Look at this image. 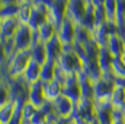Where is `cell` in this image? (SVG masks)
<instances>
[{
    "label": "cell",
    "instance_id": "obj_18",
    "mask_svg": "<svg viewBox=\"0 0 125 124\" xmlns=\"http://www.w3.org/2000/svg\"><path fill=\"white\" fill-rule=\"evenodd\" d=\"M33 12V0H22L19 1V12H18V19L22 24H29V19Z\"/></svg>",
    "mask_w": 125,
    "mask_h": 124
},
{
    "label": "cell",
    "instance_id": "obj_20",
    "mask_svg": "<svg viewBox=\"0 0 125 124\" xmlns=\"http://www.w3.org/2000/svg\"><path fill=\"white\" fill-rule=\"evenodd\" d=\"M36 31H38V35H39V41H41L42 44H47L48 41H51V39L57 35V26L48 21V22H45V24H44L39 29H36Z\"/></svg>",
    "mask_w": 125,
    "mask_h": 124
},
{
    "label": "cell",
    "instance_id": "obj_12",
    "mask_svg": "<svg viewBox=\"0 0 125 124\" xmlns=\"http://www.w3.org/2000/svg\"><path fill=\"white\" fill-rule=\"evenodd\" d=\"M33 107L41 108L45 102H47V96H45V89H44V82L38 80L35 83H32L29 88V101Z\"/></svg>",
    "mask_w": 125,
    "mask_h": 124
},
{
    "label": "cell",
    "instance_id": "obj_38",
    "mask_svg": "<svg viewBox=\"0 0 125 124\" xmlns=\"http://www.w3.org/2000/svg\"><path fill=\"white\" fill-rule=\"evenodd\" d=\"M124 123H125V111H124Z\"/></svg>",
    "mask_w": 125,
    "mask_h": 124
},
{
    "label": "cell",
    "instance_id": "obj_1",
    "mask_svg": "<svg viewBox=\"0 0 125 124\" xmlns=\"http://www.w3.org/2000/svg\"><path fill=\"white\" fill-rule=\"evenodd\" d=\"M32 56L31 50H25V51H18L12 59H9L6 62V66H3V69L6 67V77L7 79H15V77H21L23 76L28 64L31 63Z\"/></svg>",
    "mask_w": 125,
    "mask_h": 124
},
{
    "label": "cell",
    "instance_id": "obj_16",
    "mask_svg": "<svg viewBox=\"0 0 125 124\" xmlns=\"http://www.w3.org/2000/svg\"><path fill=\"white\" fill-rule=\"evenodd\" d=\"M79 76L80 80V88H82V96L84 99H93L94 101V83L87 77V74L84 72H82Z\"/></svg>",
    "mask_w": 125,
    "mask_h": 124
},
{
    "label": "cell",
    "instance_id": "obj_21",
    "mask_svg": "<svg viewBox=\"0 0 125 124\" xmlns=\"http://www.w3.org/2000/svg\"><path fill=\"white\" fill-rule=\"evenodd\" d=\"M31 56L32 60L36 62L38 64H45L48 62V56H47V48H45V44L39 42V44H35L31 47Z\"/></svg>",
    "mask_w": 125,
    "mask_h": 124
},
{
    "label": "cell",
    "instance_id": "obj_14",
    "mask_svg": "<svg viewBox=\"0 0 125 124\" xmlns=\"http://www.w3.org/2000/svg\"><path fill=\"white\" fill-rule=\"evenodd\" d=\"M45 48H47V56H48V60L50 62H54L57 63L60 60V57L62 56L64 53V45L62 42L60 41V38L55 35L51 41H48L45 44Z\"/></svg>",
    "mask_w": 125,
    "mask_h": 124
},
{
    "label": "cell",
    "instance_id": "obj_13",
    "mask_svg": "<svg viewBox=\"0 0 125 124\" xmlns=\"http://www.w3.org/2000/svg\"><path fill=\"white\" fill-rule=\"evenodd\" d=\"M21 21L18 18H6V19H1V24H0V29H1V39H10L15 37V34L18 31V28L21 26Z\"/></svg>",
    "mask_w": 125,
    "mask_h": 124
},
{
    "label": "cell",
    "instance_id": "obj_17",
    "mask_svg": "<svg viewBox=\"0 0 125 124\" xmlns=\"http://www.w3.org/2000/svg\"><path fill=\"white\" fill-rule=\"evenodd\" d=\"M41 64H38L36 62H33L31 60V63L28 64V67H26V70H25V73H23V79L32 85V83H35V82H38V80H41Z\"/></svg>",
    "mask_w": 125,
    "mask_h": 124
},
{
    "label": "cell",
    "instance_id": "obj_28",
    "mask_svg": "<svg viewBox=\"0 0 125 124\" xmlns=\"http://www.w3.org/2000/svg\"><path fill=\"white\" fill-rule=\"evenodd\" d=\"M93 39V34L92 31H89V29H86L84 26H82V25H77L76 26V41L74 42H79V44H87L89 41H92Z\"/></svg>",
    "mask_w": 125,
    "mask_h": 124
},
{
    "label": "cell",
    "instance_id": "obj_37",
    "mask_svg": "<svg viewBox=\"0 0 125 124\" xmlns=\"http://www.w3.org/2000/svg\"><path fill=\"white\" fill-rule=\"evenodd\" d=\"M70 124H77V123H76L74 120H71V121H70Z\"/></svg>",
    "mask_w": 125,
    "mask_h": 124
},
{
    "label": "cell",
    "instance_id": "obj_34",
    "mask_svg": "<svg viewBox=\"0 0 125 124\" xmlns=\"http://www.w3.org/2000/svg\"><path fill=\"white\" fill-rule=\"evenodd\" d=\"M19 3V0H1V6H6V4H16Z\"/></svg>",
    "mask_w": 125,
    "mask_h": 124
},
{
    "label": "cell",
    "instance_id": "obj_31",
    "mask_svg": "<svg viewBox=\"0 0 125 124\" xmlns=\"http://www.w3.org/2000/svg\"><path fill=\"white\" fill-rule=\"evenodd\" d=\"M94 19H96V26L103 25V24L108 22L106 12H105V7L103 6H96L94 7Z\"/></svg>",
    "mask_w": 125,
    "mask_h": 124
},
{
    "label": "cell",
    "instance_id": "obj_25",
    "mask_svg": "<svg viewBox=\"0 0 125 124\" xmlns=\"http://www.w3.org/2000/svg\"><path fill=\"white\" fill-rule=\"evenodd\" d=\"M112 104L115 108L125 110V86L116 85L115 91L112 93Z\"/></svg>",
    "mask_w": 125,
    "mask_h": 124
},
{
    "label": "cell",
    "instance_id": "obj_27",
    "mask_svg": "<svg viewBox=\"0 0 125 124\" xmlns=\"http://www.w3.org/2000/svg\"><path fill=\"white\" fill-rule=\"evenodd\" d=\"M105 12H106V18L108 22H116V16H118V0H106L105 4Z\"/></svg>",
    "mask_w": 125,
    "mask_h": 124
},
{
    "label": "cell",
    "instance_id": "obj_36",
    "mask_svg": "<svg viewBox=\"0 0 125 124\" xmlns=\"http://www.w3.org/2000/svg\"><path fill=\"white\" fill-rule=\"evenodd\" d=\"M121 59L125 62V39H124V53H122V57H121Z\"/></svg>",
    "mask_w": 125,
    "mask_h": 124
},
{
    "label": "cell",
    "instance_id": "obj_3",
    "mask_svg": "<svg viewBox=\"0 0 125 124\" xmlns=\"http://www.w3.org/2000/svg\"><path fill=\"white\" fill-rule=\"evenodd\" d=\"M57 66H60L67 74H80L82 72H84V63L73 50L64 51L57 62Z\"/></svg>",
    "mask_w": 125,
    "mask_h": 124
},
{
    "label": "cell",
    "instance_id": "obj_11",
    "mask_svg": "<svg viewBox=\"0 0 125 124\" xmlns=\"http://www.w3.org/2000/svg\"><path fill=\"white\" fill-rule=\"evenodd\" d=\"M52 104H54V110L60 118H71L73 117L74 110H76V104L71 99H68L67 96L61 95L60 98L52 101Z\"/></svg>",
    "mask_w": 125,
    "mask_h": 124
},
{
    "label": "cell",
    "instance_id": "obj_33",
    "mask_svg": "<svg viewBox=\"0 0 125 124\" xmlns=\"http://www.w3.org/2000/svg\"><path fill=\"white\" fill-rule=\"evenodd\" d=\"M105 1H106V0H90V3L93 4L94 7H96V6H103Z\"/></svg>",
    "mask_w": 125,
    "mask_h": 124
},
{
    "label": "cell",
    "instance_id": "obj_2",
    "mask_svg": "<svg viewBox=\"0 0 125 124\" xmlns=\"http://www.w3.org/2000/svg\"><path fill=\"white\" fill-rule=\"evenodd\" d=\"M1 82H4L7 85L10 101H13V102H18V101L28 102L29 101V88H31V85L22 76L15 77V79H6V80H1Z\"/></svg>",
    "mask_w": 125,
    "mask_h": 124
},
{
    "label": "cell",
    "instance_id": "obj_5",
    "mask_svg": "<svg viewBox=\"0 0 125 124\" xmlns=\"http://www.w3.org/2000/svg\"><path fill=\"white\" fill-rule=\"evenodd\" d=\"M13 41H15L16 51L31 50V47L33 45V29L26 24H21V26L18 28L13 37Z\"/></svg>",
    "mask_w": 125,
    "mask_h": 124
},
{
    "label": "cell",
    "instance_id": "obj_15",
    "mask_svg": "<svg viewBox=\"0 0 125 124\" xmlns=\"http://www.w3.org/2000/svg\"><path fill=\"white\" fill-rule=\"evenodd\" d=\"M115 57L109 51L108 47H100L99 51V66L103 72V76H112V64Z\"/></svg>",
    "mask_w": 125,
    "mask_h": 124
},
{
    "label": "cell",
    "instance_id": "obj_9",
    "mask_svg": "<svg viewBox=\"0 0 125 124\" xmlns=\"http://www.w3.org/2000/svg\"><path fill=\"white\" fill-rule=\"evenodd\" d=\"M62 95L71 99L76 105L82 101V88H80V80L77 74H68L65 83L62 85Z\"/></svg>",
    "mask_w": 125,
    "mask_h": 124
},
{
    "label": "cell",
    "instance_id": "obj_24",
    "mask_svg": "<svg viewBox=\"0 0 125 124\" xmlns=\"http://www.w3.org/2000/svg\"><path fill=\"white\" fill-rule=\"evenodd\" d=\"M15 112V102L9 101L3 105H0V124H9Z\"/></svg>",
    "mask_w": 125,
    "mask_h": 124
},
{
    "label": "cell",
    "instance_id": "obj_30",
    "mask_svg": "<svg viewBox=\"0 0 125 124\" xmlns=\"http://www.w3.org/2000/svg\"><path fill=\"white\" fill-rule=\"evenodd\" d=\"M112 74H114L115 77L125 79V62L121 57L114 60V64H112Z\"/></svg>",
    "mask_w": 125,
    "mask_h": 124
},
{
    "label": "cell",
    "instance_id": "obj_29",
    "mask_svg": "<svg viewBox=\"0 0 125 124\" xmlns=\"http://www.w3.org/2000/svg\"><path fill=\"white\" fill-rule=\"evenodd\" d=\"M18 12H19V3H16V4H6V6H1L0 15H1V19L18 18Z\"/></svg>",
    "mask_w": 125,
    "mask_h": 124
},
{
    "label": "cell",
    "instance_id": "obj_19",
    "mask_svg": "<svg viewBox=\"0 0 125 124\" xmlns=\"http://www.w3.org/2000/svg\"><path fill=\"white\" fill-rule=\"evenodd\" d=\"M44 89H45L47 101H51V102L62 95V85L60 82H57L55 79L48 82V83H44Z\"/></svg>",
    "mask_w": 125,
    "mask_h": 124
},
{
    "label": "cell",
    "instance_id": "obj_35",
    "mask_svg": "<svg viewBox=\"0 0 125 124\" xmlns=\"http://www.w3.org/2000/svg\"><path fill=\"white\" fill-rule=\"evenodd\" d=\"M112 124H125L124 123V117H122V118H114V123Z\"/></svg>",
    "mask_w": 125,
    "mask_h": 124
},
{
    "label": "cell",
    "instance_id": "obj_6",
    "mask_svg": "<svg viewBox=\"0 0 125 124\" xmlns=\"http://www.w3.org/2000/svg\"><path fill=\"white\" fill-rule=\"evenodd\" d=\"M115 88H116V82H115L114 74L112 76H103L100 80L94 82V101L111 99Z\"/></svg>",
    "mask_w": 125,
    "mask_h": 124
},
{
    "label": "cell",
    "instance_id": "obj_4",
    "mask_svg": "<svg viewBox=\"0 0 125 124\" xmlns=\"http://www.w3.org/2000/svg\"><path fill=\"white\" fill-rule=\"evenodd\" d=\"M71 118H80L86 124H92L96 120V107H94L93 99H84L82 98V101L76 105L74 114Z\"/></svg>",
    "mask_w": 125,
    "mask_h": 124
},
{
    "label": "cell",
    "instance_id": "obj_23",
    "mask_svg": "<svg viewBox=\"0 0 125 124\" xmlns=\"http://www.w3.org/2000/svg\"><path fill=\"white\" fill-rule=\"evenodd\" d=\"M55 69H57V63L54 62H48L45 64H42L41 67V82L44 83H48L51 80L55 79Z\"/></svg>",
    "mask_w": 125,
    "mask_h": 124
},
{
    "label": "cell",
    "instance_id": "obj_39",
    "mask_svg": "<svg viewBox=\"0 0 125 124\" xmlns=\"http://www.w3.org/2000/svg\"><path fill=\"white\" fill-rule=\"evenodd\" d=\"M19 1H22V0H19Z\"/></svg>",
    "mask_w": 125,
    "mask_h": 124
},
{
    "label": "cell",
    "instance_id": "obj_8",
    "mask_svg": "<svg viewBox=\"0 0 125 124\" xmlns=\"http://www.w3.org/2000/svg\"><path fill=\"white\" fill-rule=\"evenodd\" d=\"M76 26L77 25L71 19L65 18L62 21V24L60 25V28L57 29V37L62 42L64 48H71L73 47V44L76 41Z\"/></svg>",
    "mask_w": 125,
    "mask_h": 124
},
{
    "label": "cell",
    "instance_id": "obj_32",
    "mask_svg": "<svg viewBox=\"0 0 125 124\" xmlns=\"http://www.w3.org/2000/svg\"><path fill=\"white\" fill-rule=\"evenodd\" d=\"M45 123H47V114H45L41 108H38V110L35 111L33 117H32L31 124H45Z\"/></svg>",
    "mask_w": 125,
    "mask_h": 124
},
{
    "label": "cell",
    "instance_id": "obj_22",
    "mask_svg": "<svg viewBox=\"0 0 125 124\" xmlns=\"http://www.w3.org/2000/svg\"><path fill=\"white\" fill-rule=\"evenodd\" d=\"M106 47L109 48V51L112 53V56H114L115 59L122 57V53H124V39L119 38L118 35L111 37L109 41H108V45H106Z\"/></svg>",
    "mask_w": 125,
    "mask_h": 124
},
{
    "label": "cell",
    "instance_id": "obj_26",
    "mask_svg": "<svg viewBox=\"0 0 125 124\" xmlns=\"http://www.w3.org/2000/svg\"><path fill=\"white\" fill-rule=\"evenodd\" d=\"M82 26H84L86 29H89V31L93 32V29L96 28V19H94V6L92 3H89V7H87V12H86V15H84V18H83V21H82V24H80Z\"/></svg>",
    "mask_w": 125,
    "mask_h": 124
},
{
    "label": "cell",
    "instance_id": "obj_7",
    "mask_svg": "<svg viewBox=\"0 0 125 124\" xmlns=\"http://www.w3.org/2000/svg\"><path fill=\"white\" fill-rule=\"evenodd\" d=\"M89 3H90V0H68L67 18L71 19L76 25H80L87 12Z\"/></svg>",
    "mask_w": 125,
    "mask_h": 124
},
{
    "label": "cell",
    "instance_id": "obj_10",
    "mask_svg": "<svg viewBox=\"0 0 125 124\" xmlns=\"http://www.w3.org/2000/svg\"><path fill=\"white\" fill-rule=\"evenodd\" d=\"M67 6H68V0H55L52 3V6L50 7L48 21L51 24H54L57 26V29L60 28L62 21L67 18Z\"/></svg>",
    "mask_w": 125,
    "mask_h": 124
}]
</instances>
